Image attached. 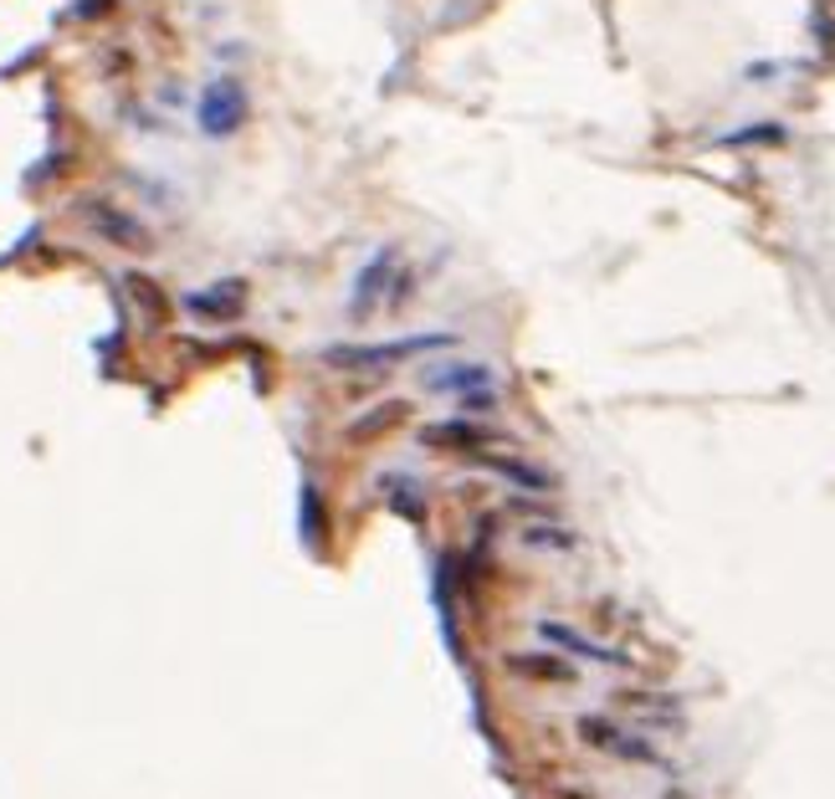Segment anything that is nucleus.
I'll return each mask as SVG.
<instances>
[{
	"mask_svg": "<svg viewBox=\"0 0 835 799\" xmlns=\"http://www.w3.org/2000/svg\"><path fill=\"white\" fill-rule=\"evenodd\" d=\"M247 114H251L247 87L236 83V77H220V83H211V87L201 93V103H195V123H201L205 139H231V133H241Z\"/></svg>",
	"mask_w": 835,
	"mask_h": 799,
	"instance_id": "1",
	"label": "nucleus"
},
{
	"mask_svg": "<svg viewBox=\"0 0 835 799\" xmlns=\"http://www.w3.org/2000/svg\"><path fill=\"white\" fill-rule=\"evenodd\" d=\"M452 344V333H416V338H395V344H369V349H329L323 359L338 369H359V374H369V369H390L401 365V359H410V354H426V349H446Z\"/></svg>",
	"mask_w": 835,
	"mask_h": 799,
	"instance_id": "2",
	"label": "nucleus"
},
{
	"mask_svg": "<svg viewBox=\"0 0 835 799\" xmlns=\"http://www.w3.org/2000/svg\"><path fill=\"white\" fill-rule=\"evenodd\" d=\"M395 251H374V257H369L365 262V272H359V277H354V318H369L374 313V308H380L384 302V293H390V277H395Z\"/></svg>",
	"mask_w": 835,
	"mask_h": 799,
	"instance_id": "3",
	"label": "nucleus"
},
{
	"mask_svg": "<svg viewBox=\"0 0 835 799\" xmlns=\"http://www.w3.org/2000/svg\"><path fill=\"white\" fill-rule=\"evenodd\" d=\"M538 635L544 641H553V646H564V651H574L580 661H595V666H631V656L625 651H616V646H600V641H585V635L574 631V625H564V620H538Z\"/></svg>",
	"mask_w": 835,
	"mask_h": 799,
	"instance_id": "4",
	"label": "nucleus"
},
{
	"mask_svg": "<svg viewBox=\"0 0 835 799\" xmlns=\"http://www.w3.org/2000/svg\"><path fill=\"white\" fill-rule=\"evenodd\" d=\"M580 738H585L589 749H600V753H616V759H635V764H656V749L652 743H625V732L620 728H610L605 717H580Z\"/></svg>",
	"mask_w": 835,
	"mask_h": 799,
	"instance_id": "5",
	"label": "nucleus"
},
{
	"mask_svg": "<svg viewBox=\"0 0 835 799\" xmlns=\"http://www.w3.org/2000/svg\"><path fill=\"white\" fill-rule=\"evenodd\" d=\"M620 707L641 723H652V728H677L682 732V707L671 697H656V692H620Z\"/></svg>",
	"mask_w": 835,
	"mask_h": 799,
	"instance_id": "6",
	"label": "nucleus"
},
{
	"mask_svg": "<svg viewBox=\"0 0 835 799\" xmlns=\"http://www.w3.org/2000/svg\"><path fill=\"white\" fill-rule=\"evenodd\" d=\"M241 283H216L211 293H190V308L195 313H205V318H236L241 313Z\"/></svg>",
	"mask_w": 835,
	"mask_h": 799,
	"instance_id": "7",
	"label": "nucleus"
},
{
	"mask_svg": "<svg viewBox=\"0 0 835 799\" xmlns=\"http://www.w3.org/2000/svg\"><path fill=\"white\" fill-rule=\"evenodd\" d=\"M492 384H498V374L487 365H452L446 374H431V390H462V395H472V390L492 395Z\"/></svg>",
	"mask_w": 835,
	"mask_h": 799,
	"instance_id": "8",
	"label": "nucleus"
},
{
	"mask_svg": "<svg viewBox=\"0 0 835 799\" xmlns=\"http://www.w3.org/2000/svg\"><path fill=\"white\" fill-rule=\"evenodd\" d=\"M426 441H431V446H482L487 441V431H477V426H467V420H452V426H431V431H426Z\"/></svg>",
	"mask_w": 835,
	"mask_h": 799,
	"instance_id": "9",
	"label": "nucleus"
},
{
	"mask_svg": "<svg viewBox=\"0 0 835 799\" xmlns=\"http://www.w3.org/2000/svg\"><path fill=\"white\" fill-rule=\"evenodd\" d=\"M93 226H103V231L114 236V241H123V247H144V226L123 220L118 211H108V205H98V211H93Z\"/></svg>",
	"mask_w": 835,
	"mask_h": 799,
	"instance_id": "10",
	"label": "nucleus"
},
{
	"mask_svg": "<svg viewBox=\"0 0 835 799\" xmlns=\"http://www.w3.org/2000/svg\"><path fill=\"white\" fill-rule=\"evenodd\" d=\"M513 671H528V677H553V682H564L569 677V666L564 661H523V656H513Z\"/></svg>",
	"mask_w": 835,
	"mask_h": 799,
	"instance_id": "11",
	"label": "nucleus"
},
{
	"mask_svg": "<svg viewBox=\"0 0 835 799\" xmlns=\"http://www.w3.org/2000/svg\"><path fill=\"white\" fill-rule=\"evenodd\" d=\"M302 517H308V538H323V508H318V487H302Z\"/></svg>",
	"mask_w": 835,
	"mask_h": 799,
	"instance_id": "12",
	"label": "nucleus"
},
{
	"mask_svg": "<svg viewBox=\"0 0 835 799\" xmlns=\"http://www.w3.org/2000/svg\"><path fill=\"white\" fill-rule=\"evenodd\" d=\"M401 410H405V405H380V416L359 420V426H354V436H369V431H380V426H395V420H401Z\"/></svg>",
	"mask_w": 835,
	"mask_h": 799,
	"instance_id": "13",
	"label": "nucleus"
}]
</instances>
